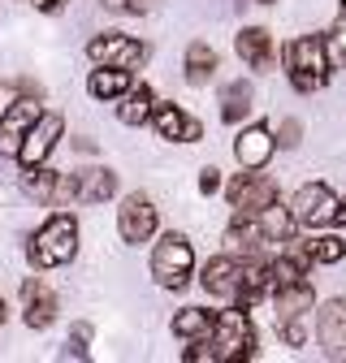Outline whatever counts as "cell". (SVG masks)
<instances>
[{
    "label": "cell",
    "mask_w": 346,
    "mask_h": 363,
    "mask_svg": "<svg viewBox=\"0 0 346 363\" xmlns=\"http://www.w3.org/2000/svg\"><path fill=\"white\" fill-rule=\"evenodd\" d=\"M203 290L212 298H225L234 307H255L260 298L269 294V272H264V259L255 255H216L208 268H203Z\"/></svg>",
    "instance_id": "6da1fadb"
},
{
    "label": "cell",
    "mask_w": 346,
    "mask_h": 363,
    "mask_svg": "<svg viewBox=\"0 0 346 363\" xmlns=\"http://www.w3.org/2000/svg\"><path fill=\"white\" fill-rule=\"evenodd\" d=\"M286 74H290V86L312 96L320 91L333 74V61H329V39L325 35H298L286 43Z\"/></svg>",
    "instance_id": "7a4b0ae2"
},
{
    "label": "cell",
    "mask_w": 346,
    "mask_h": 363,
    "mask_svg": "<svg viewBox=\"0 0 346 363\" xmlns=\"http://www.w3.org/2000/svg\"><path fill=\"white\" fill-rule=\"evenodd\" d=\"M78 255V220L69 212H52L30 238V259L39 268H61Z\"/></svg>",
    "instance_id": "3957f363"
},
{
    "label": "cell",
    "mask_w": 346,
    "mask_h": 363,
    "mask_svg": "<svg viewBox=\"0 0 346 363\" xmlns=\"http://www.w3.org/2000/svg\"><path fill=\"white\" fill-rule=\"evenodd\" d=\"M216 363H234V359H255V333L247 320V307L225 303V311H212V333H208Z\"/></svg>",
    "instance_id": "277c9868"
},
{
    "label": "cell",
    "mask_w": 346,
    "mask_h": 363,
    "mask_svg": "<svg viewBox=\"0 0 346 363\" xmlns=\"http://www.w3.org/2000/svg\"><path fill=\"white\" fill-rule=\"evenodd\" d=\"M195 272V247L186 242V234H160L156 251H152V277L164 290H186Z\"/></svg>",
    "instance_id": "5b68a950"
},
{
    "label": "cell",
    "mask_w": 346,
    "mask_h": 363,
    "mask_svg": "<svg viewBox=\"0 0 346 363\" xmlns=\"http://www.w3.org/2000/svg\"><path fill=\"white\" fill-rule=\"evenodd\" d=\"M290 216H294V225H303V230H325V225H333V216H337V195L325 186V182H308V186L294 191Z\"/></svg>",
    "instance_id": "8992f818"
},
{
    "label": "cell",
    "mask_w": 346,
    "mask_h": 363,
    "mask_svg": "<svg viewBox=\"0 0 346 363\" xmlns=\"http://www.w3.org/2000/svg\"><path fill=\"white\" fill-rule=\"evenodd\" d=\"M61 130H65L61 113H39V117L30 121V130L22 134V143H18V160H22V169H35V164L48 160L52 147L61 143Z\"/></svg>",
    "instance_id": "52a82bcc"
},
{
    "label": "cell",
    "mask_w": 346,
    "mask_h": 363,
    "mask_svg": "<svg viewBox=\"0 0 346 363\" xmlns=\"http://www.w3.org/2000/svg\"><path fill=\"white\" fill-rule=\"evenodd\" d=\"M86 57H91L96 65H117V69L135 74L147 61V43L130 39V35H96L91 43H86Z\"/></svg>",
    "instance_id": "ba28073f"
},
{
    "label": "cell",
    "mask_w": 346,
    "mask_h": 363,
    "mask_svg": "<svg viewBox=\"0 0 346 363\" xmlns=\"http://www.w3.org/2000/svg\"><path fill=\"white\" fill-rule=\"evenodd\" d=\"M156 220H160V212H156V203H152L147 195H125V199H121L117 230H121L125 242H147V238L156 234Z\"/></svg>",
    "instance_id": "9c48e42d"
},
{
    "label": "cell",
    "mask_w": 346,
    "mask_h": 363,
    "mask_svg": "<svg viewBox=\"0 0 346 363\" xmlns=\"http://www.w3.org/2000/svg\"><path fill=\"white\" fill-rule=\"evenodd\" d=\"M225 199H230V208L234 212H255V208H264V203H273L277 199V182L273 177H264V173H238L230 186H225Z\"/></svg>",
    "instance_id": "30bf717a"
},
{
    "label": "cell",
    "mask_w": 346,
    "mask_h": 363,
    "mask_svg": "<svg viewBox=\"0 0 346 363\" xmlns=\"http://www.w3.org/2000/svg\"><path fill=\"white\" fill-rule=\"evenodd\" d=\"M147 121L156 125V134H160V139H169V143H199L203 139V125L195 117H186L178 104H152V117Z\"/></svg>",
    "instance_id": "8fae6325"
},
{
    "label": "cell",
    "mask_w": 346,
    "mask_h": 363,
    "mask_svg": "<svg viewBox=\"0 0 346 363\" xmlns=\"http://www.w3.org/2000/svg\"><path fill=\"white\" fill-rule=\"evenodd\" d=\"M22 320L30 329H48L57 320V294H52L48 281H39V277L22 281Z\"/></svg>",
    "instance_id": "7c38bea8"
},
{
    "label": "cell",
    "mask_w": 346,
    "mask_h": 363,
    "mask_svg": "<svg viewBox=\"0 0 346 363\" xmlns=\"http://www.w3.org/2000/svg\"><path fill=\"white\" fill-rule=\"evenodd\" d=\"M69 191H74L78 203H108V199L117 195V177H113V169L91 164V169L69 173Z\"/></svg>",
    "instance_id": "4fadbf2b"
},
{
    "label": "cell",
    "mask_w": 346,
    "mask_h": 363,
    "mask_svg": "<svg viewBox=\"0 0 346 363\" xmlns=\"http://www.w3.org/2000/svg\"><path fill=\"white\" fill-rule=\"evenodd\" d=\"M316 333H320V350L329 359H346V298H329L320 307Z\"/></svg>",
    "instance_id": "5bb4252c"
},
{
    "label": "cell",
    "mask_w": 346,
    "mask_h": 363,
    "mask_svg": "<svg viewBox=\"0 0 346 363\" xmlns=\"http://www.w3.org/2000/svg\"><path fill=\"white\" fill-rule=\"evenodd\" d=\"M39 100H13L9 113L0 117V156H18V143H22V134L30 130V121L39 117Z\"/></svg>",
    "instance_id": "9a60e30c"
},
{
    "label": "cell",
    "mask_w": 346,
    "mask_h": 363,
    "mask_svg": "<svg viewBox=\"0 0 346 363\" xmlns=\"http://www.w3.org/2000/svg\"><path fill=\"white\" fill-rule=\"evenodd\" d=\"M273 152H277V139H273L269 125H247L234 139V156H238L242 169H264Z\"/></svg>",
    "instance_id": "2e32d148"
},
{
    "label": "cell",
    "mask_w": 346,
    "mask_h": 363,
    "mask_svg": "<svg viewBox=\"0 0 346 363\" xmlns=\"http://www.w3.org/2000/svg\"><path fill=\"white\" fill-rule=\"evenodd\" d=\"M312 303H316V294H312V286L308 281H290V286H277L273 290V307H277V320H303V315L312 311Z\"/></svg>",
    "instance_id": "e0dca14e"
},
{
    "label": "cell",
    "mask_w": 346,
    "mask_h": 363,
    "mask_svg": "<svg viewBox=\"0 0 346 363\" xmlns=\"http://www.w3.org/2000/svg\"><path fill=\"white\" fill-rule=\"evenodd\" d=\"M238 57L251 65V69H273V39H269V30H260V26H247V30H238Z\"/></svg>",
    "instance_id": "ac0fdd59"
},
{
    "label": "cell",
    "mask_w": 346,
    "mask_h": 363,
    "mask_svg": "<svg viewBox=\"0 0 346 363\" xmlns=\"http://www.w3.org/2000/svg\"><path fill=\"white\" fill-rule=\"evenodd\" d=\"M117 100H121V104H117V117H121L125 125H143V121L152 117V104H156L152 86H143V82H130Z\"/></svg>",
    "instance_id": "d6986e66"
},
{
    "label": "cell",
    "mask_w": 346,
    "mask_h": 363,
    "mask_svg": "<svg viewBox=\"0 0 346 363\" xmlns=\"http://www.w3.org/2000/svg\"><path fill=\"white\" fill-rule=\"evenodd\" d=\"M135 82V74L130 69H117V65H100L96 74H91V96L96 100H117L121 91Z\"/></svg>",
    "instance_id": "ffe728a7"
},
{
    "label": "cell",
    "mask_w": 346,
    "mask_h": 363,
    "mask_svg": "<svg viewBox=\"0 0 346 363\" xmlns=\"http://www.w3.org/2000/svg\"><path fill=\"white\" fill-rule=\"evenodd\" d=\"M251 113V82H230L221 91V121H242Z\"/></svg>",
    "instance_id": "44dd1931"
},
{
    "label": "cell",
    "mask_w": 346,
    "mask_h": 363,
    "mask_svg": "<svg viewBox=\"0 0 346 363\" xmlns=\"http://www.w3.org/2000/svg\"><path fill=\"white\" fill-rule=\"evenodd\" d=\"M173 333H178V337H208L212 333V311H203V307L178 311V315H173Z\"/></svg>",
    "instance_id": "7402d4cb"
},
{
    "label": "cell",
    "mask_w": 346,
    "mask_h": 363,
    "mask_svg": "<svg viewBox=\"0 0 346 363\" xmlns=\"http://www.w3.org/2000/svg\"><path fill=\"white\" fill-rule=\"evenodd\" d=\"M216 69V52L208 48V43H191L186 48V78L191 82H208Z\"/></svg>",
    "instance_id": "603a6c76"
},
{
    "label": "cell",
    "mask_w": 346,
    "mask_h": 363,
    "mask_svg": "<svg viewBox=\"0 0 346 363\" xmlns=\"http://www.w3.org/2000/svg\"><path fill=\"white\" fill-rule=\"evenodd\" d=\"M346 255V242L337 234H320V238H308V259L312 264H337Z\"/></svg>",
    "instance_id": "cb8c5ba5"
},
{
    "label": "cell",
    "mask_w": 346,
    "mask_h": 363,
    "mask_svg": "<svg viewBox=\"0 0 346 363\" xmlns=\"http://www.w3.org/2000/svg\"><path fill=\"white\" fill-rule=\"evenodd\" d=\"M104 9H113V13H147L156 0H100Z\"/></svg>",
    "instance_id": "d4e9b609"
},
{
    "label": "cell",
    "mask_w": 346,
    "mask_h": 363,
    "mask_svg": "<svg viewBox=\"0 0 346 363\" xmlns=\"http://www.w3.org/2000/svg\"><path fill=\"white\" fill-rule=\"evenodd\" d=\"M298 134H303V130H298V121H294V117H286V121H281V130L273 134V139H277L281 147H294V143H298Z\"/></svg>",
    "instance_id": "484cf974"
},
{
    "label": "cell",
    "mask_w": 346,
    "mask_h": 363,
    "mask_svg": "<svg viewBox=\"0 0 346 363\" xmlns=\"http://www.w3.org/2000/svg\"><path fill=\"white\" fill-rule=\"evenodd\" d=\"M277 329H281L286 346H303V325L298 320H277Z\"/></svg>",
    "instance_id": "4316f807"
},
{
    "label": "cell",
    "mask_w": 346,
    "mask_h": 363,
    "mask_svg": "<svg viewBox=\"0 0 346 363\" xmlns=\"http://www.w3.org/2000/svg\"><path fill=\"white\" fill-rule=\"evenodd\" d=\"M199 191H203V195H216V191H221V169H203V173H199Z\"/></svg>",
    "instance_id": "83f0119b"
},
{
    "label": "cell",
    "mask_w": 346,
    "mask_h": 363,
    "mask_svg": "<svg viewBox=\"0 0 346 363\" xmlns=\"http://www.w3.org/2000/svg\"><path fill=\"white\" fill-rule=\"evenodd\" d=\"M333 52H337V57L346 61V18H342V26L333 30Z\"/></svg>",
    "instance_id": "f1b7e54d"
},
{
    "label": "cell",
    "mask_w": 346,
    "mask_h": 363,
    "mask_svg": "<svg viewBox=\"0 0 346 363\" xmlns=\"http://www.w3.org/2000/svg\"><path fill=\"white\" fill-rule=\"evenodd\" d=\"M30 5H35L39 13H61V5H65V0H30Z\"/></svg>",
    "instance_id": "f546056e"
},
{
    "label": "cell",
    "mask_w": 346,
    "mask_h": 363,
    "mask_svg": "<svg viewBox=\"0 0 346 363\" xmlns=\"http://www.w3.org/2000/svg\"><path fill=\"white\" fill-rule=\"evenodd\" d=\"M337 225H346V199H337V216H333Z\"/></svg>",
    "instance_id": "4dcf8cb0"
},
{
    "label": "cell",
    "mask_w": 346,
    "mask_h": 363,
    "mask_svg": "<svg viewBox=\"0 0 346 363\" xmlns=\"http://www.w3.org/2000/svg\"><path fill=\"white\" fill-rule=\"evenodd\" d=\"M342 18H346V0H342Z\"/></svg>",
    "instance_id": "1f68e13d"
},
{
    "label": "cell",
    "mask_w": 346,
    "mask_h": 363,
    "mask_svg": "<svg viewBox=\"0 0 346 363\" xmlns=\"http://www.w3.org/2000/svg\"><path fill=\"white\" fill-rule=\"evenodd\" d=\"M260 5H273V0H260Z\"/></svg>",
    "instance_id": "d6a6232c"
},
{
    "label": "cell",
    "mask_w": 346,
    "mask_h": 363,
    "mask_svg": "<svg viewBox=\"0 0 346 363\" xmlns=\"http://www.w3.org/2000/svg\"><path fill=\"white\" fill-rule=\"evenodd\" d=\"M0 315H5V303H0Z\"/></svg>",
    "instance_id": "836d02e7"
}]
</instances>
